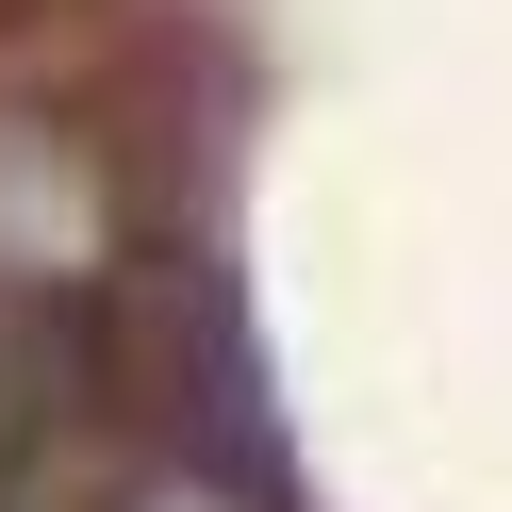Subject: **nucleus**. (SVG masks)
<instances>
[{
    "label": "nucleus",
    "mask_w": 512,
    "mask_h": 512,
    "mask_svg": "<svg viewBox=\"0 0 512 512\" xmlns=\"http://www.w3.org/2000/svg\"><path fill=\"white\" fill-rule=\"evenodd\" d=\"M100 265H116V199L83 166V133L0 100V298H83Z\"/></svg>",
    "instance_id": "1"
}]
</instances>
